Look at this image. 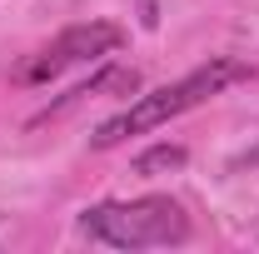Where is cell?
<instances>
[{"instance_id": "cell-2", "label": "cell", "mask_w": 259, "mask_h": 254, "mask_svg": "<svg viewBox=\"0 0 259 254\" xmlns=\"http://www.w3.org/2000/svg\"><path fill=\"white\" fill-rule=\"evenodd\" d=\"M80 234L110 244V249H164V244H185L190 220L180 209V199L169 194H145V199H110L80 215Z\"/></svg>"}, {"instance_id": "cell-3", "label": "cell", "mask_w": 259, "mask_h": 254, "mask_svg": "<svg viewBox=\"0 0 259 254\" xmlns=\"http://www.w3.org/2000/svg\"><path fill=\"white\" fill-rule=\"evenodd\" d=\"M125 45V30L120 25H70V30L50 45V50H40L35 60H25L15 70V80L20 85H40V80H50V75H60L65 65H80V60H95V55H110V50H120Z\"/></svg>"}, {"instance_id": "cell-4", "label": "cell", "mask_w": 259, "mask_h": 254, "mask_svg": "<svg viewBox=\"0 0 259 254\" xmlns=\"http://www.w3.org/2000/svg\"><path fill=\"white\" fill-rule=\"evenodd\" d=\"M185 159H190V150H185V145H155V150L135 155V175L155 180V175H169V170H185Z\"/></svg>"}, {"instance_id": "cell-1", "label": "cell", "mask_w": 259, "mask_h": 254, "mask_svg": "<svg viewBox=\"0 0 259 254\" xmlns=\"http://www.w3.org/2000/svg\"><path fill=\"white\" fill-rule=\"evenodd\" d=\"M254 70L239 60H209L199 65V70H190L185 80H175V85H164V90H150V95H140L130 110H120L115 120H105V125L90 135V145L95 150H110V145H120V140H130V135H145V130H160L164 120H175V115H185V110H194V105H204L209 95H220L225 85H234V80H249Z\"/></svg>"}]
</instances>
